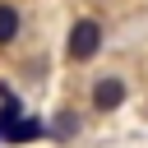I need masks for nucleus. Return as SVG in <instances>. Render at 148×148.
I'll list each match as a JSON object with an SVG mask.
<instances>
[{"instance_id":"nucleus-1","label":"nucleus","mask_w":148,"mask_h":148,"mask_svg":"<svg viewBox=\"0 0 148 148\" xmlns=\"http://www.w3.org/2000/svg\"><path fill=\"white\" fill-rule=\"evenodd\" d=\"M69 60H92L97 51H102V23L97 18H79L74 28H69Z\"/></svg>"},{"instance_id":"nucleus-2","label":"nucleus","mask_w":148,"mask_h":148,"mask_svg":"<svg viewBox=\"0 0 148 148\" xmlns=\"http://www.w3.org/2000/svg\"><path fill=\"white\" fill-rule=\"evenodd\" d=\"M125 102V79L120 74H102L92 83V111H116Z\"/></svg>"},{"instance_id":"nucleus-3","label":"nucleus","mask_w":148,"mask_h":148,"mask_svg":"<svg viewBox=\"0 0 148 148\" xmlns=\"http://www.w3.org/2000/svg\"><path fill=\"white\" fill-rule=\"evenodd\" d=\"M42 134H46V125H42V120H23V116L5 130V139H9V143H28V139H42Z\"/></svg>"},{"instance_id":"nucleus-4","label":"nucleus","mask_w":148,"mask_h":148,"mask_svg":"<svg viewBox=\"0 0 148 148\" xmlns=\"http://www.w3.org/2000/svg\"><path fill=\"white\" fill-rule=\"evenodd\" d=\"M14 37H18V9L0 0V46H9Z\"/></svg>"},{"instance_id":"nucleus-5","label":"nucleus","mask_w":148,"mask_h":148,"mask_svg":"<svg viewBox=\"0 0 148 148\" xmlns=\"http://www.w3.org/2000/svg\"><path fill=\"white\" fill-rule=\"evenodd\" d=\"M79 125H74V116H60V125H56V134H74Z\"/></svg>"}]
</instances>
